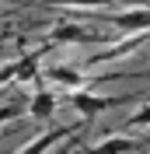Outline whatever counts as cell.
<instances>
[{
  "label": "cell",
  "mask_w": 150,
  "mask_h": 154,
  "mask_svg": "<svg viewBox=\"0 0 150 154\" xmlns=\"http://www.w3.org/2000/svg\"><path fill=\"white\" fill-rule=\"evenodd\" d=\"M25 112H28L32 119H38V123H49V119L56 116V95H52L49 88L38 84L35 91L28 95V109H25Z\"/></svg>",
  "instance_id": "8992f818"
},
{
  "label": "cell",
  "mask_w": 150,
  "mask_h": 154,
  "mask_svg": "<svg viewBox=\"0 0 150 154\" xmlns=\"http://www.w3.org/2000/svg\"><path fill=\"white\" fill-rule=\"evenodd\" d=\"M38 77H42V70H38L35 53H25L21 60H14L0 70V81H14V84H28V81H38Z\"/></svg>",
  "instance_id": "5b68a950"
},
{
  "label": "cell",
  "mask_w": 150,
  "mask_h": 154,
  "mask_svg": "<svg viewBox=\"0 0 150 154\" xmlns=\"http://www.w3.org/2000/svg\"><path fill=\"white\" fill-rule=\"evenodd\" d=\"M42 77H46L52 88L66 91V95L84 91V84H87V74H84L80 67H74V63H49V67L42 70Z\"/></svg>",
  "instance_id": "7a4b0ae2"
},
{
  "label": "cell",
  "mask_w": 150,
  "mask_h": 154,
  "mask_svg": "<svg viewBox=\"0 0 150 154\" xmlns=\"http://www.w3.org/2000/svg\"><path fill=\"white\" fill-rule=\"evenodd\" d=\"M129 102H136V95L112 98V95H94V91H74V95H70V105L84 116V119H94V116L108 112V109H115V105H129Z\"/></svg>",
  "instance_id": "6da1fadb"
},
{
  "label": "cell",
  "mask_w": 150,
  "mask_h": 154,
  "mask_svg": "<svg viewBox=\"0 0 150 154\" xmlns=\"http://www.w3.org/2000/svg\"><path fill=\"white\" fill-rule=\"evenodd\" d=\"M140 126H150V105H143L140 112H133L126 119V130H140Z\"/></svg>",
  "instance_id": "30bf717a"
},
{
  "label": "cell",
  "mask_w": 150,
  "mask_h": 154,
  "mask_svg": "<svg viewBox=\"0 0 150 154\" xmlns=\"http://www.w3.org/2000/svg\"><path fill=\"white\" fill-rule=\"evenodd\" d=\"M21 112H25V105H18V102H4V105H0V126L10 123V119H18Z\"/></svg>",
  "instance_id": "8fae6325"
},
{
  "label": "cell",
  "mask_w": 150,
  "mask_h": 154,
  "mask_svg": "<svg viewBox=\"0 0 150 154\" xmlns=\"http://www.w3.org/2000/svg\"><path fill=\"white\" fill-rule=\"evenodd\" d=\"M49 4H56V7H108V4H122V0H49Z\"/></svg>",
  "instance_id": "9c48e42d"
},
{
  "label": "cell",
  "mask_w": 150,
  "mask_h": 154,
  "mask_svg": "<svg viewBox=\"0 0 150 154\" xmlns=\"http://www.w3.org/2000/svg\"><path fill=\"white\" fill-rule=\"evenodd\" d=\"M108 21H112V28L122 32V35H147L150 32V7H126L115 18H108Z\"/></svg>",
  "instance_id": "3957f363"
},
{
  "label": "cell",
  "mask_w": 150,
  "mask_h": 154,
  "mask_svg": "<svg viewBox=\"0 0 150 154\" xmlns=\"http://www.w3.org/2000/svg\"><path fill=\"white\" fill-rule=\"evenodd\" d=\"M49 42L56 46H80V42H98V32L77 25V21H56L49 28Z\"/></svg>",
  "instance_id": "277c9868"
},
{
  "label": "cell",
  "mask_w": 150,
  "mask_h": 154,
  "mask_svg": "<svg viewBox=\"0 0 150 154\" xmlns=\"http://www.w3.org/2000/svg\"><path fill=\"white\" fill-rule=\"evenodd\" d=\"M136 151H140V144L126 133H112V137H105V140H98L91 147V154H136Z\"/></svg>",
  "instance_id": "52a82bcc"
},
{
  "label": "cell",
  "mask_w": 150,
  "mask_h": 154,
  "mask_svg": "<svg viewBox=\"0 0 150 154\" xmlns=\"http://www.w3.org/2000/svg\"><path fill=\"white\" fill-rule=\"evenodd\" d=\"M74 130H66V126H56V130H49V133H42V137H35V140H28V144L21 147V151H14V154H46V151H52V147L63 140V137H70Z\"/></svg>",
  "instance_id": "ba28073f"
}]
</instances>
